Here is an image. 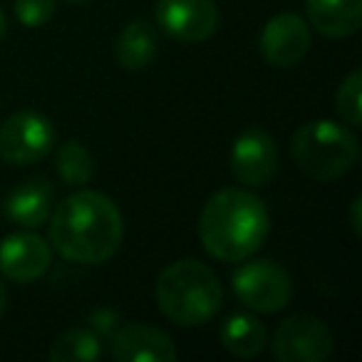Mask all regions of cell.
Wrapping results in <instances>:
<instances>
[{"label": "cell", "instance_id": "6da1fadb", "mask_svg": "<svg viewBox=\"0 0 362 362\" xmlns=\"http://www.w3.org/2000/svg\"><path fill=\"white\" fill-rule=\"evenodd\" d=\"M50 243L62 258L82 266H100L119 251L124 218L110 197L100 192H75L50 214Z\"/></svg>", "mask_w": 362, "mask_h": 362}, {"label": "cell", "instance_id": "7a4b0ae2", "mask_svg": "<svg viewBox=\"0 0 362 362\" xmlns=\"http://www.w3.org/2000/svg\"><path fill=\"white\" fill-rule=\"evenodd\" d=\"M271 231V214L256 194L241 187L221 189L202 209L199 238L209 256L241 263L258 253Z\"/></svg>", "mask_w": 362, "mask_h": 362}, {"label": "cell", "instance_id": "3957f363", "mask_svg": "<svg viewBox=\"0 0 362 362\" xmlns=\"http://www.w3.org/2000/svg\"><path fill=\"white\" fill-rule=\"evenodd\" d=\"M156 305L174 325L199 327L214 320L223 305V286L218 276L197 258H181L159 273Z\"/></svg>", "mask_w": 362, "mask_h": 362}, {"label": "cell", "instance_id": "277c9868", "mask_svg": "<svg viewBox=\"0 0 362 362\" xmlns=\"http://www.w3.org/2000/svg\"><path fill=\"white\" fill-rule=\"evenodd\" d=\"M296 166L313 181H335L355 166L360 141L350 127L332 119H315L298 127L291 139Z\"/></svg>", "mask_w": 362, "mask_h": 362}, {"label": "cell", "instance_id": "5b68a950", "mask_svg": "<svg viewBox=\"0 0 362 362\" xmlns=\"http://www.w3.org/2000/svg\"><path fill=\"white\" fill-rule=\"evenodd\" d=\"M273 355L278 362H325L332 355V330L310 313L291 315L273 332Z\"/></svg>", "mask_w": 362, "mask_h": 362}, {"label": "cell", "instance_id": "8992f818", "mask_svg": "<svg viewBox=\"0 0 362 362\" xmlns=\"http://www.w3.org/2000/svg\"><path fill=\"white\" fill-rule=\"evenodd\" d=\"M55 144V127L40 112H16L0 122V159L23 166L45 159Z\"/></svg>", "mask_w": 362, "mask_h": 362}, {"label": "cell", "instance_id": "52a82bcc", "mask_svg": "<svg viewBox=\"0 0 362 362\" xmlns=\"http://www.w3.org/2000/svg\"><path fill=\"white\" fill-rule=\"evenodd\" d=\"M238 300L253 313H278L291 303V276L273 261H248L233 273Z\"/></svg>", "mask_w": 362, "mask_h": 362}, {"label": "cell", "instance_id": "ba28073f", "mask_svg": "<svg viewBox=\"0 0 362 362\" xmlns=\"http://www.w3.org/2000/svg\"><path fill=\"white\" fill-rule=\"evenodd\" d=\"M156 25L174 40L197 45L216 33L218 8L214 0H156Z\"/></svg>", "mask_w": 362, "mask_h": 362}, {"label": "cell", "instance_id": "9c48e42d", "mask_svg": "<svg viewBox=\"0 0 362 362\" xmlns=\"http://www.w3.org/2000/svg\"><path fill=\"white\" fill-rule=\"evenodd\" d=\"M278 169V146L268 132L246 129L231 149V171L243 187H266Z\"/></svg>", "mask_w": 362, "mask_h": 362}, {"label": "cell", "instance_id": "30bf717a", "mask_svg": "<svg viewBox=\"0 0 362 362\" xmlns=\"http://www.w3.org/2000/svg\"><path fill=\"white\" fill-rule=\"evenodd\" d=\"M52 251L33 231H16L0 241V273L13 283H35L47 273Z\"/></svg>", "mask_w": 362, "mask_h": 362}, {"label": "cell", "instance_id": "8fae6325", "mask_svg": "<svg viewBox=\"0 0 362 362\" xmlns=\"http://www.w3.org/2000/svg\"><path fill=\"white\" fill-rule=\"evenodd\" d=\"M310 47V25L298 13H278L261 30V52L268 65L293 67Z\"/></svg>", "mask_w": 362, "mask_h": 362}, {"label": "cell", "instance_id": "7c38bea8", "mask_svg": "<svg viewBox=\"0 0 362 362\" xmlns=\"http://www.w3.org/2000/svg\"><path fill=\"white\" fill-rule=\"evenodd\" d=\"M110 352L117 362H176L171 337L164 330L144 322H127L112 332Z\"/></svg>", "mask_w": 362, "mask_h": 362}, {"label": "cell", "instance_id": "4fadbf2b", "mask_svg": "<svg viewBox=\"0 0 362 362\" xmlns=\"http://www.w3.org/2000/svg\"><path fill=\"white\" fill-rule=\"evenodd\" d=\"M55 204V189L47 179L23 181L3 202V214L21 228H40L47 223Z\"/></svg>", "mask_w": 362, "mask_h": 362}, {"label": "cell", "instance_id": "5bb4252c", "mask_svg": "<svg viewBox=\"0 0 362 362\" xmlns=\"http://www.w3.org/2000/svg\"><path fill=\"white\" fill-rule=\"evenodd\" d=\"M305 16L320 35L340 40L360 30L362 0H305Z\"/></svg>", "mask_w": 362, "mask_h": 362}, {"label": "cell", "instance_id": "9a60e30c", "mask_svg": "<svg viewBox=\"0 0 362 362\" xmlns=\"http://www.w3.org/2000/svg\"><path fill=\"white\" fill-rule=\"evenodd\" d=\"M221 342L233 357L253 360L263 352L268 342L266 325L251 313H233L221 325Z\"/></svg>", "mask_w": 362, "mask_h": 362}, {"label": "cell", "instance_id": "2e32d148", "mask_svg": "<svg viewBox=\"0 0 362 362\" xmlns=\"http://www.w3.org/2000/svg\"><path fill=\"white\" fill-rule=\"evenodd\" d=\"M156 47L159 40L154 28L144 21H132L117 37V62L124 70L139 72L151 65V60L156 57Z\"/></svg>", "mask_w": 362, "mask_h": 362}, {"label": "cell", "instance_id": "e0dca14e", "mask_svg": "<svg viewBox=\"0 0 362 362\" xmlns=\"http://www.w3.org/2000/svg\"><path fill=\"white\" fill-rule=\"evenodd\" d=\"M102 355L100 335L90 327H72L52 340L50 360L52 362H95Z\"/></svg>", "mask_w": 362, "mask_h": 362}, {"label": "cell", "instance_id": "ac0fdd59", "mask_svg": "<svg viewBox=\"0 0 362 362\" xmlns=\"http://www.w3.org/2000/svg\"><path fill=\"white\" fill-rule=\"evenodd\" d=\"M57 174L67 187H85L95 174V159L90 149L77 139H70L57 151Z\"/></svg>", "mask_w": 362, "mask_h": 362}, {"label": "cell", "instance_id": "d6986e66", "mask_svg": "<svg viewBox=\"0 0 362 362\" xmlns=\"http://www.w3.org/2000/svg\"><path fill=\"white\" fill-rule=\"evenodd\" d=\"M335 112L340 119L350 127L362 124V70H352L345 80L340 82L335 95Z\"/></svg>", "mask_w": 362, "mask_h": 362}, {"label": "cell", "instance_id": "ffe728a7", "mask_svg": "<svg viewBox=\"0 0 362 362\" xmlns=\"http://www.w3.org/2000/svg\"><path fill=\"white\" fill-rule=\"evenodd\" d=\"M16 18L25 28H40L55 13V0H16Z\"/></svg>", "mask_w": 362, "mask_h": 362}, {"label": "cell", "instance_id": "44dd1931", "mask_svg": "<svg viewBox=\"0 0 362 362\" xmlns=\"http://www.w3.org/2000/svg\"><path fill=\"white\" fill-rule=\"evenodd\" d=\"M360 209H362V197H355L350 204V223H352V231L360 236L362 233V218H360Z\"/></svg>", "mask_w": 362, "mask_h": 362}, {"label": "cell", "instance_id": "7402d4cb", "mask_svg": "<svg viewBox=\"0 0 362 362\" xmlns=\"http://www.w3.org/2000/svg\"><path fill=\"white\" fill-rule=\"evenodd\" d=\"M8 308V293H6V286L0 283V317H3V313H6Z\"/></svg>", "mask_w": 362, "mask_h": 362}, {"label": "cell", "instance_id": "603a6c76", "mask_svg": "<svg viewBox=\"0 0 362 362\" xmlns=\"http://www.w3.org/2000/svg\"><path fill=\"white\" fill-rule=\"evenodd\" d=\"M6 30H8V23H6V13L0 11V42L6 37Z\"/></svg>", "mask_w": 362, "mask_h": 362}, {"label": "cell", "instance_id": "cb8c5ba5", "mask_svg": "<svg viewBox=\"0 0 362 362\" xmlns=\"http://www.w3.org/2000/svg\"><path fill=\"white\" fill-rule=\"evenodd\" d=\"M67 3H87V0H67Z\"/></svg>", "mask_w": 362, "mask_h": 362}]
</instances>
